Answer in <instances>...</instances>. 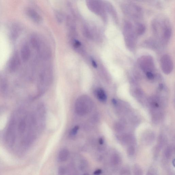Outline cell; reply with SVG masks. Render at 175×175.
Masks as SVG:
<instances>
[{"instance_id":"1","label":"cell","mask_w":175,"mask_h":175,"mask_svg":"<svg viewBox=\"0 0 175 175\" xmlns=\"http://www.w3.org/2000/svg\"><path fill=\"white\" fill-rule=\"evenodd\" d=\"M90 98L86 96H83L78 99L75 105L77 113L79 115H84L89 112L92 107Z\"/></svg>"},{"instance_id":"2","label":"cell","mask_w":175,"mask_h":175,"mask_svg":"<svg viewBox=\"0 0 175 175\" xmlns=\"http://www.w3.org/2000/svg\"><path fill=\"white\" fill-rule=\"evenodd\" d=\"M161 64L163 71L166 74L170 73L173 68V63L171 57L168 55L164 56L162 57Z\"/></svg>"},{"instance_id":"3","label":"cell","mask_w":175,"mask_h":175,"mask_svg":"<svg viewBox=\"0 0 175 175\" xmlns=\"http://www.w3.org/2000/svg\"><path fill=\"white\" fill-rule=\"evenodd\" d=\"M87 5L89 8L92 11L97 13L100 12V5L97 1H88Z\"/></svg>"},{"instance_id":"4","label":"cell","mask_w":175,"mask_h":175,"mask_svg":"<svg viewBox=\"0 0 175 175\" xmlns=\"http://www.w3.org/2000/svg\"><path fill=\"white\" fill-rule=\"evenodd\" d=\"M31 51L28 46L27 45L23 46L21 50V56L23 61H27L30 58Z\"/></svg>"},{"instance_id":"5","label":"cell","mask_w":175,"mask_h":175,"mask_svg":"<svg viewBox=\"0 0 175 175\" xmlns=\"http://www.w3.org/2000/svg\"><path fill=\"white\" fill-rule=\"evenodd\" d=\"M27 14L29 17L36 22H40L41 20L40 15L33 10L29 9L28 10Z\"/></svg>"},{"instance_id":"6","label":"cell","mask_w":175,"mask_h":175,"mask_svg":"<svg viewBox=\"0 0 175 175\" xmlns=\"http://www.w3.org/2000/svg\"><path fill=\"white\" fill-rule=\"evenodd\" d=\"M69 155V151L66 149H63L59 154L58 158L60 161L62 162L66 161L68 158Z\"/></svg>"},{"instance_id":"7","label":"cell","mask_w":175,"mask_h":175,"mask_svg":"<svg viewBox=\"0 0 175 175\" xmlns=\"http://www.w3.org/2000/svg\"><path fill=\"white\" fill-rule=\"evenodd\" d=\"M96 95L99 100L102 102L106 100V96L104 91L102 89H99L96 91Z\"/></svg>"},{"instance_id":"8","label":"cell","mask_w":175,"mask_h":175,"mask_svg":"<svg viewBox=\"0 0 175 175\" xmlns=\"http://www.w3.org/2000/svg\"><path fill=\"white\" fill-rule=\"evenodd\" d=\"M20 59L17 55H15L12 59L10 63V69L14 70L16 69L19 64Z\"/></svg>"},{"instance_id":"9","label":"cell","mask_w":175,"mask_h":175,"mask_svg":"<svg viewBox=\"0 0 175 175\" xmlns=\"http://www.w3.org/2000/svg\"><path fill=\"white\" fill-rule=\"evenodd\" d=\"M145 30V27L142 24L138 25V32L139 34H141L144 32Z\"/></svg>"},{"instance_id":"10","label":"cell","mask_w":175,"mask_h":175,"mask_svg":"<svg viewBox=\"0 0 175 175\" xmlns=\"http://www.w3.org/2000/svg\"><path fill=\"white\" fill-rule=\"evenodd\" d=\"M83 34L86 37L88 38H90L91 37L90 33L89 30L87 27H85L83 28Z\"/></svg>"},{"instance_id":"11","label":"cell","mask_w":175,"mask_h":175,"mask_svg":"<svg viewBox=\"0 0 175 175\" xmlns=\"http://www.w3.org/2000/svg\"><path fill=\"white\" fill-rule=\"evenodd\" d=\"M79 127L78 126L74 127L73 129H72L70 132V135L71 136H75L77 134L78 131L79 129Z\"/></svg>"},{"instance_id":"12","label":"cell","mask_w":175,"mask_h":175,"mask_svg":"<svg viewBox=\"0 0 175 175\" xmlns=\"http://www.w3.org/2000/svg\"><path fill=\"white\" fill-rule=\"evenodd\" d=\"M31 43L34 47L35 48H37L38 47V41L35 38H32L31 40Z\"/></svg>"},{"instance_id":"13","label":"cell","mask_w":175,"mask_h":175,"mask_svg":"<svg viewBox=\"0 0 175 175\" xmlns=\"http://www.w3.org/2000/svg\"><path fill=\"white\" fill-rule=\"evenodd\" d=\"M65 172V170L63 167H60L58 169V174L59 175H63Z\"/></svg>"},{"instance_id":"14","label":"cell","mask_w":175,"mask_h":175,"mask_svg":"<svg viewBox=\"0 0 175 175\" xmlns=\"http://www.w3.org/2000/svg\"><path fill=\"white\" fill-rule=\"evenodd\" d=\"M128 154L130 156H131L134 155V154L135 150L134 147H130L129 148L128 151Z\"/></svg>"},{"instance_id":"15","label":"cell","mask_w":175,"mask_h":175,"mask_svg":"<svg viewBox=\"0 0 175 175\" xmlns=\"http://www.w3.org/2000/svg\"><path fill=\"white\" fill-rule=\"evenodd\" d=\"M147 77L150 79H153L154 78L153 74L152 73L148 72L147 73Z\"/></svg>"},{"instance_id":"16","label":"cell","mask_w":175,"mask_h":175,"mask_svg":"<svg viewBox=\"0 0 175 175\" xmlns=\"http://www.w3.org/2000/svg\"><path fill=\"white\" fill-rule=\"evenodd\" d=\"M81 45V43L79 41L77 40H75L74 41V46L75 47L78 48V47H80Z\"/></svg>"},{"instance_id":"17","label":"cell","mask_w":175,"mask_h":175,"mask_svg":"<svg viewBox=\"0 0 175 175\" xmlns=\"http://www.w3.org/2000/svg\"><path fill=\"white\" fill-rule=\"evenodd\" d=\"M102 172V170L101 169H98L94 172V174L95 175H100Z\"/></svg>"},{"instance_id":"18","label":"cell","mask_w":175,"mask_h":175,"mask_svg":"<svg viewBox=\"0 0 175 175\" xmlns=\"http://www.w3.org/2000/svg\"><path fill=\"white\" fill-rule=\"evenodd\" d=\"M91 63H92V64L93 66L95 68H96L97 67V65L96 64V61L92 59L91 60Z\"/></svg>"},{"instance_id":"19","label":"cell","mask_w":175,"mask_h":175,"mask_svg":"<svg viewBox=\"0 0 175 175\" xmlns=\"http://www.w3.org/2000/svg\"><path fill=\"white\" fill-rule=\"evenodd\" d=\"M99 142L100 143V144H102L103 143V140L102 138H100V139L99 140Z\"/></svg>"},{"instance_id":"20","label":"cell","mask_w":175,"mask_h":175,"mask_svg":"<svg viewBox=\"0 0 175 175\" xmlns=\"http://www.w3.org/2000/svg\"><path fill=\"white\" fill-rule=\"evenodd\" d=\"M112 102H113V103L114 104H116L117 102H116V100H115V99H113V100H112Z\"/></svg>"},{"instance_id":"21","label":"cell","mask_w":175,"mask_h":175,"mask_svg":"<svg viewBox=\"0 0 175 175\" xmlns=\"http://www.w3.org/2000/svg\"><path fill=\"white\" fill-rule=\"evenodd\" d=\"M88 175L87 174H86H86H84V175Z\"/></svg>"}]
</instances>
